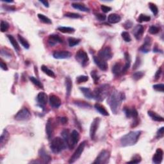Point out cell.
I'll return each instance as SVG.
<instances>
[{"instance_id":"cell-1","label":"cell","mask_w":164,"mask_h":164,"mask_svg":"<svg viewBox=\"0 0 164 164\" xmlns=\"http://www.w3.org/2000/svg\"><path fill=\"white\" fill-rule=\"evenodd\" d=\"M125 100V94L123 92H119L117 90H113L109 94L107 98V103L114 114H117L122 101Z\"/></svg>"},{"instance_id":"cell-2","label":"cell","mask_w":164,"mask_h":164,"mask_svg":"<svg viewBox=\"0 0 164 164\" xmlns=\"http://www.w3.org/2000/svg\"><path fill=\"white\" fill-rule=\"evenodd\" d=\"M142 131H133L123 135L120 139V144L122 147L132 146L136 144L141 135Z\"/></svg>"},{"instance_id":"cell-3","label":"cell","mask_w":164,"mask_h":164,"mask_svg":"<svg viewBox=\"0 0 164 164\" xmlns=\"http://www.w3.org/2000/svg\"><path fill=\"white\" fill-rule=\"evenodd\" d=\"M110 85L108 84L101 85L94 90V99L97 101H103L110 92Z\"/></svg>"},{"instance_id":"cell-4","label":"cell","mask_w":164,"mask_h":164,"mask_svg":"<svg viewBox=\"0 0 164 164\" xmlns=\"http://www.w3.org/2000/svg\"><path fill=\"white\" fill-rule=\"evenodd\" d=\"M67 144L62 138L55 137L50 144V149L53 153L58 154L66 148Z\"/></svg>"},{"instance_id":"cell-5","label":"cell","mask_w":164,"mask_h":164,"mask_svg":"<svg viewBox=\"0 0 164 164\" xmlns=\"http://www.w3.org/2000/svg\"><path fill=\"white\" fill-rule=\"evenodd\" d=\"M110 157V153L108 150H102L98 155L93 163L94 164H106L109 162Z\"/></svg>"},{"instance_id":"cell-6","label":"cell","mask_w":164,"mask_h":164,"mask_svg":"<svg viewBox=\"0 0 164 164\" xmlns=\"http://www.w3.org/2000/svg\"><path fill=\"white\" fill-rule=\"evenodd\" d=\"M86 144H87V141L85 140L83 141L82 143L79 144L78 147L76 149V151H74V153L72 154V155L71 156V158H69V163H73L76 161H77V160L79 158V157L81 156L82 154V153L83 152V151H84Z\"/></svg>"},{"instance_id":"cell-7","label":"cell","mask_w":164,"mask_h":164,"mask_svg":"<svg viewBox=\"0 0 164 164\" xmlns=\"http://www.w3.org/2000/svg\"><path fill=\"white\" fill-rule=\"evenodd\" d=\"M75 58L83 67H85L89 61L88 54L82 49H79L76 52L75 54Z\"/></svg>"},{"instance_id":"cell-8","label":"cell","mask_w":164,"mask_h":164,"mask_svg":"<svg viewBox=\"0 0 164 164\" xmlns=\"http://www.w3.org/2000/svg\"><path fill=\"white\" fill-rule=\"evenodd\" d=\"M31 117V113L30 110L27 108H23L18 112L16 115L14 116V118L17 121H28Z\"/></svg>"},{"instance_id":"cell-9","label":"cell","mask_w":164,"mask_h":164,"mask_svg":"<svg viewBox=\"0 0 164 164\" xmlns=\"http://www.w3.org/2000/svg\"><path fill=\"white\" fill-rule=\"evenodd\" d=\"M98 57L106 61L110 60L113 57V53L110 47L106 46L102 48L98 53Z\"/></svg>"},{"instance_id":"cell-10","label":"cell","mask_w":164,"mask_h":164,"mask_svg":"<svg viewBox=\"0 0 164 164\" xmlns=\"http://www.w3.org/2000/svg\"><path fill=\"white\" fill-rule=\"evenodd\" d=\"M101 119L99 117H96L93 120L90 127V137L92 140L95 139L97 130L99 127Z\"/></svg>"},{"instance_id":"cell-11","label":"cell","mask_w":164,"mask_h":164,"mask_svg":"<svg viewBox=\"0 0 164 164\" xmlns=\"http://www.w3.org/2000/svg\"><path fill=\"white\" fill-rule=\"evenodd\" d=\"M48 95L44 92H39L37 96V105L39 106L42 108L43 110H44L45 106L48 103Z\"/></svg>"},{"instance_id":"cell-12","label":"cell","mask_w":164,"mask_h":164,"mask_svg":"<svg viewBox=\"0 0 164 164\" xmlns=\"http://www.w3.org/2000/svg\"><path fill=\"white\" fill-rule=\"evenodd\" d=\"M54 122L53 121L52 118H49L47 121L46 125V133L47 135V137L49 140L52 139L53 135L54 132Z\"/></svg>"},{"instance_id":"cell-13","label":"cell","mask_w":164,"mask_h":164,"mask_svg":"<svg viewBox=\"0 0 164 164\" xmlns=\"http://www.w3.org/2000/svg\"><path fill=\"white\" fill-rule=\"evenodd\" d=\"M39 156L40 160H41L39 161V163H49L52 161V157L47 153V152L44 148L40 149V150L39 151Z\"/></svg>"},{"instance_id":"cell-14","label":"cell","mask_w":164,"mask_h":164,"mask_svg":"<svg viewBox=\"0 0 164 164\" xmlns=\"http://www.w3.org/2000/svg\"><path fill=\"white\" fill-rule=\"evenodd\" d=\"M93 59H94V63L96 64V65L101 69V71H105L107 70L108 65L106 60L102 59V58H101L100 57L97 56H94Z\"/></svg>"},{"instance_id":"cell-15","label":"cell","mask_w":164,"mask_h":164,"mask_svg":"<svg viewBox=\"0 0 164 164\" xmlns=\"http://www.w3.org/2000/svg\"><path fill=\"white\" fill-rule=\"evenodd\" d=\"M55 59H67L71 57V54L67 51H56L53 54Z\"/></svg>"},{"instance_id":"cell-16","label":"cell","mask_w":164,"mask_h":164,"mask_svg":"<svg viewBox=\"0 0 164 164\" xmlns=\"http://www.w3.org/2000/svg\"><path fill=\"white\" fill-rule=\"evenodd\" d=\"M49 102L51 107L53 108H58L60 107L62 104L61 100L57 96L54 94H50L49 97Z\"/></svg>"},{"instance_id":"cell-17","label":"cell","mask_w":164,"mask_h":164,"mask_svg":"<svg viewBox=\"0 0 164 164\" xmlns=\"http://www.w3.org/2000/svg\"><path fill=\"white\" fill-rule=\"evenodd\" d=\"M151 43H152L151 38L149 37H146L144 39V44L141 46L139 50L141 52H143L144 53H148V52H149V51H150Z\"/></svg>"},{"instance_id":"cell-18","label":"cell","mask_w":164,"mask_h":164,"mask_svg":"<svg viewBox=\"0 0 164 164\" xmlns=\"http://www.w3.org/2000/svg\"><path fill=\"white\" fill-rule=\"evenodd\" d=\"M163 158V151L161 148L156 149L155 154L153 156V163L155 164L161 163Z\"/></svg>"},{"instance_id":"cell-19","label":"cell","mask_w":164,"mask_h":164,"mask_svg":"<svg viewBox=\"0 0 164 164\" xmlns=\"http://www.w3.org/2000/svg\"><path fill=\"white\" fill-rule=\"evenodd\" d=\"M48 42L50 46H54L58 44L62 43L63 41L58 35L52 34L49 36Z\"/></svg>"},{"instance_id":"cell-20","label":"cell","mask_w":164,"mask_h":164,"mask_svg":"<svg viewBox=\"0 0 164 164\" xmlns=\"http://www.w3.org/2000/svg\"><path fill=\"white\" fill-rule=\"evenodd\" d=\"M133 34L137 40H140L144 33V28L143 25H137L133 28Z\"/></svg>"},{"instance_id":"cell-21","label":"cell","mask_w":164,"mask_h":164,"mask_svg":"<svg viewBox=\"0 0 164 164\" xmlns=\"http://www.w3.org/2000/svg\"><path fill=\"white\" fill-rule=\"evenodd\" d=\"M62 138L64 140L65 143H66L67 146L71 149V133H69V130L65 129L61 132Z\"/></svg>"},{"instance_id":"cell-22","label":"cell","mask_w":164,"mask_h":164,"mask_svg":"<svg viewBox=\"0 0 164 164\" xmlns=\"http://www.w3.org/2000/svg\"><path fill=\"white\" fill-rule=\"evenodd\" d=\"M10 138V134L6 130H4L0 137V148L2 149L8 143Z\"/></svg>"},{"instance_id":"cell-23","label":"cell","mask_w":164,"mask_h":164,"mask_svg":"<svg viewBox=\"0 0 164 164\" xmlns=\"http://www.w3.org/2000/svg\"><path fill=\"white\" fill-rule=\"evenodd\" d=\"M124 112H125V114L126 116V117L127 118H131L132 117L133 119L138 118V112L137 111L136 109L135 108H128L127 107H125L124 108Z\"/></svg>"},{"instance_id":"cell-24","label":"cell","mask_w":164,"mask_h":164,"mask_svg":"<svg viewBox=\"0 0 164 164\" xmlns=\"http://www.w3.org/2000/svg\"><path fill=\"white\" fill-rule=\"evenodd\" d=\"M79 140V134L76 130H73L71 133V149H73L76 144L78 143Z\"/></svg>"},{"instance_id":"cell-25","label":"cell","mask_w":164,"mask_h":164,"mask_svg":"<svg viewBox=\"0 0 164 164\" xmlns=\"http://www.w3.org/2000/svg\"><path fill=\"white\" fill-rule=\"evenodd\" d=\"M79 90L82 91L84 96L89 100L94 99V94L90 89L87 87H79Z\"/></svg>"},{"instance_id":"cell-26","label":"cell","mask_w":164,"mask_h":164,"mask_svg":"<svg viewBox=\"0 0 164 164\" xmlns=\"http://www.w3.org/2000/svg\"><path fill=\"white\" fill-rule=\"evenodd\" d=\"M65 87H66V97H69V96L71 95V90L72 88V80L69 76H67V77L65 78Z\"/></svg>"},{"instance_id":"cell-27","label":"cell","mask_w":164,"mask_h":164,"mask_svg":"<svg viewBox=\"0 0 164 164\" xmlns=\"http://www.w3.org/2000/svg\"><path fill=\"white\" fill-rule=\"evenodd\" d=\"M123 65L121 62H117L112 67V72L115 76H119L122 72Z\"/></svg>"},{"instance_id":"cell-28","label":"cell","mask_w":164,"mask_h":164,"mask_svg":"<svg viewBox=\"0 0 164 164\" xmlns=\"http://www.w3.org/2000/svg\"><path fill=\"white\" fill-rule=\"evenodd\" d=\"M94 108H95L96 110L102 115H104V116H108L109 115L108 112L106 110V108H105V107L103 106L102 105L97 103L94 105Z\"/></svg>"},{"instance_id":"cell-29","label":"cell","mask_w":164,"mask_h":164,"mask_svg":"<svg viewBox=\"0 0 164 164\" xmlns=\"http://www.w3.org/2000/svg\"><path fill=\"white\" fill-rule=\"evenodd\" d=\"M121 16H120L119 14H111L108 16V21L112 24L117 23L121 21Z\"/></svg>"},{"instance_id":"cell-30","label":"cell","mask_w":164,"mask_h":164,"mask_svg":"<svg viewBox=\"0 0 164 164\" xmlns=\"http://www.w3.org/2000/svg\"><path fill=\"white\" fill-rule=\"evenodd\" d=\"M71 5L74 9L80 10V11H82V12H89L90 11V9L89 8H87V7L84 4H82V3H72Z\"/></svg>"},{"instance_id":"cell-31","label":"cell","mask_w":164,"mask_h":164,"mask_svg":"<svg viewBox=\"0 0 164 164\" xmlns=\"http://www.w3.org/2000/svg\"><path fill=\"white\" fill-rule=\"evenodd\" d=\"M125 58L126 60V64L125 65L123 66V69H122V74H125L126 71L128 70L130 67V65H131V58L130 57V54L126 52L125 53Z\"/></svg>"},{"instance_id":"cell-32","label":"cell","mask_w":164,"mask_h":164,"mask_svg":"<svg viewBox=\"0 0 164 164\" xmlns=\"http://www.w3.org/2000/svg\"><path fill=\"white\" fill-rule=\"evenodd\" d=\"M148 115L151 118V119L153 120V121H156V122H163V121L164 119L162 117L157 114L156 112H155L153 111L149 110L148 112Z\"/></svg>"},{"instance_id":"cell-33","label":"cell","mask_w":164,"mask_h":164,"mask_svg":"<svg viewBox=\"0 0 164 164\" xmlns=\"http://www.w3.org/2000/svg\"><path fill=\"white\" fill-rule=\"evenodd\" d=\"M7 37H8L10 42L11 43V44L13 46V48H14L17 52H19L20 51V47L19 44L17 42L16 39L14 38L12 35H7Z\"/></svg>"},{"instance_id":"cell-34","label":"cell","mask_w":164,"mask_h":164,"mask_svg":"<svg viewBox=\"0 0 164 164\" xmlns=\"http://www.w3.org/2000/svg\"><path fill=\"white\" fill-rule=\"evenodd\" d=\"M41 70L42 71V72L46 74V75H48V76L51 78H55V74L54 73V72L49 69L46 65H42L41 66Z\"/></svg>"},{"instance_id":"cell-35","label":"cell","mask_w":164,"mask_h":164,"mask_svg":"<svg viewBox=\"0 0 164 164\" xmlns=\"http://www.w3.org/2000/svg\"><path fill=\"white\" fill-rule=\"evenodd\" d=\"M73 103L74 105H76V106H78L82 108H91V105L89 104L88 103H87L85 101H81V100H75L73 101Z\"/></svg>"},{"instance_id":"cell-36","label":"cell","mask_w":164,"mask_h":164,"mask_svg":"<svg viewBox=\"0 0 164 164\" xmlns=\"http://www.w3.org/2000/svg\"><path fill=\"white\" fill-rule=\"evenodd\" d=\"M58 30L62 33H64V34H73L75 32V29L71 27L60 26L58 28Z\"/></svg>"},{"instance_id":"cell-37","label":"cell","mask_w":164,"mask_h":164,"mask_svg":"<svg viewBox=\"0 0 164 164\" xmlns=\"http://www.w3.org/2000/svg\"><path fill=\"white\" fill-rule=\"evenodd\" d=\"M18 40H19V42L21 43V44L23 46L25 49H28L30 48V44L28 43L27 41V40L26 39H24L23 36H21V35H18Z\"/></svg>"},{"instance_id":"cell-38","label":"cell","mask_w":164,"mask_h":164,"mask_svg":"<svg viewBox=\"0 0 164 164\" xmlns=\"http://www.w3.org/2000/svg\"><path fill=\"white\" fill-rule=\"evenodd\" d=\"M38 18L40 19L41 22L42 23H45V24H52V21L49 18H48V17H46V16L44 15V14H39L38 15Z\"/></svg>"},{"instance_id":"cell-39","label":"cell","mask_w":164,"mask_h":164,"mask_svg":"<svg viewBox=\"0 0 164 164\" xmlns=\"http://www.w3.org/2000/svg\"><path fill=\"white\" fill-rule=\"evenodd\" d=\"M30 81L33 83V84H34L35 86H37V87L40 89H44V86L42 83L39 81L38 79L35 78L34 76H30Z\"/></svg>"},{"instance_id":"cell-40","label":"cell","mask_w":164,"mask_h":164,"mask_svg":"<svg viewBox=\"0 0 164 164\" xmlns=\"http://www.w3.org/2000/svg\"><path fill=\"white\" fill-rule=\"evenodd\" d=\"M81 41V40L79 39H76L74 37H70L68 39L69 46L70 47H74L76 45H78V44Z\"/></svg>"},{"instance_id":"cell-41","label":"cell","mask_w":164,"mask_h":164,"mask_svg":"<svg viewBox=\"0 0 164 164\" xmlns=\"http://www.w3.org/2000/svg\"><path fill=\"white\" fill-rule=\"evenodd\" d=\"M65 17H67L69 18H71V19H79L82 18V16L79 15V14L73 13V12H67L64 14Z\"/></svg>"},{"instance_id":"cell-42","label":"cell","mask_w":164,"mask_h":164,"mask_svg":"<svg viewBox=\"0 0 164 164\" xmlns=\"http://www.w3.org/2000/svg\"><path fill=\"white\" fill-rule=\"evenodd\" d=\"M144 76V72L143 71H138L134 72L132 75V78L134 80H135V81H138V80H139L143 78Z\"/></svg>"},{"instance_id":"cell-43","label":"cell","mask_w":164,"mask_h":164,"mask_svg":"<svg viewBox=\"0 0 164 164\" xmlns=\"http://www.w3.org/2000/svg\"><path fill=\"white\" fill-rule=\"evenodd\" d=\"M151 20V17L149 16L144 15V14H140L137 19V21L139 23H143V22H148Z\"/></svg>"},{"instance_id":"cell-44","label":"cell","mask_w":164,"mask_h":164,"mask_svg":"<svg viewBox=\"0 0 164 164\" xmlns=\"http://www.w3.org/2000/svg\"><path fill=\"white\" fill-rule=\"evenodd\" d=\"M10 25L7 23L6 21H1V24H0V28H1V32H5L9 30Z\"/></svg>"},{"instance_id":"cell-45","label":"cell","mask_w":164,"mask_h":164,"mask_svg":"<svg viewBox=\"0 0 164 164\" xmlns=\"http://www.w3.org/2000/svg\"><path fill=\"white\" fill-rule=\"evenodd\" d=\"M88 80H89V77L85 75L79 76L76 79V83H78V84H79V83H85L88 81Z\"/></svg>"},{"instance_id":"cell-46","label":"cell","mask_w":164,"mask_h":164,"mask_svg":"<svg viewBox=\"0 0 164 164\" xmlns=\"http://www.w3.org/2000/svg\"><path fill=\"white\" fill-rule=\"evenodd\" d=\"M90 75H91V77H92V78L94 80V83H95V84H97V83L100 80V76H98L97 71L95 70L92 71L90 72Z\"/></svg>"},{"instance_id":"cell-47","label":"cell","mask_w":164,"mask_h":164,"mask_svg":"<svg viewBox=\"0 0 164 164\" xmlns=\"http://www.w3.org/2000/svg\"><path fill=\"white\" fill-rule=\"evenodd\" d=\"M149 9H150V10H151L153 14L155 16L157 15L158 14V9L157 6L153 3H149Z\"/></svg>"},{"instance_id":"cell-48","label":"cell","mask_w":164,"mask_h":164,"mask_svg":"<svg viewBox=\"0 0 164 164\" xmlns=\"http://www.w3.org/2000/svg\"><path fill=\"white\" fill-rule=\"evenodd\" d=\"M121 36L122 39H124V41H125L126 42H130L131 41H132V38H131V36L128 32H122Z\"/></svg>"},{"instance_id":"cell-49","label":"cell","mask_w":164,"mask_h":164,"mask_svg":"<svg viewBox=\"0 0 164 164\" xmlns=\"http://www.w3.org/2000/svg\"><path fill=\"white\" fill-rule=\"evenodd\" d=\"M159 32H160V28L158 26H154V25H152V26H151L149 29V34H151L152 35L157 34Z\"/></svg>"},{"instance_id":"cell-50","label":"cell","mask_w":164,"mask_h":164,"mask_svg":"<svg viewBox=\"0 0 164 164\" xmlns=\"http://www.w3.org/2000/svg\"><path fill=\"white\" fill-rule=\"evenodd\" d=\"M142 160V158L140 157V156L139 155H135L132 158V160L131 161L127 162L129 163H138L141 162Z\"/></svg>"},{"instance_id":"cell-51","label":"cell","mask_w":164,"mask_h":164,"mask_svg":"<svg viewBox=\"0 0 164 164\" xmlns=\"http://www.w3.org/2000/svg\"><path fill=\"white\" fill-rule=\"evenodd\" d=\"M153 89L156 90V91H159V92H163L164 91V85L162 84V83H159V84H156L153 86Z\"/></svg>"},{"instance_id":"cell-52","label":"cell","mask_w":164,"mask_h":164,"mask_svg":"<svg viewBox=\"0 0 164 164\" xmlns=\"http://www.w3.org/2000/svg\"><path fill=\"white\" fill-rule=\"evenodd\" d=\"M164 135V127H161L156 132V138H161Z\"/></svg>"},{"instance_id":"cell-53","label":"cell","mask_w":164,"mask_h":164,"mask_svg":"<svg viewBox=\"0 0 164 164\" xmlns=\"http://www.w3.org/2000/svg\"><path fill=\"white\" fill-rule=\"evenodd\" d=\"M141 64V59L140 57H137L136 58V60H135V62L134 65H133V70H135L138 67H139V66Z\"/></svg>"},{"instance_id":"cell-54","label":"cell","mask_w":164,"mask_h":164,"mask_svg":"<svg viewBox=\"0 0 164 164\" xmlns=\"http://www.w3.org/2000/svg\"><path fill=\"white\" fill-rule=\"evenodd\" d=\"M95 16L97 19L100 21H104L105 19H106V16H105V14L98 13V14H96Z\"/></svg>"},{"instance_id":"cell-55","label":"cell","mask_w":164,"mask_h":164,"mask_svg":"<svg viewBox=\"0 0 164 164\" xmlns=\"http://www.w3.org/2000/svg\"><path fill=\"white\" fill-rule=\"evenodd\" d=\"M123 26L124 28L127 30V29H130V28H132V26H133V22L131 21L130 20H127L125 23H124Z\"/></svg>"},{"instance_id":"cell-56","label":"cell","mask_w":164,"mask_h":164,"mask_svg":"<svg viewBox=\"0 0 164 164\" xmlns=\"http://www.w3.org/2000/svg\"><path fill=\"white\" fill-rule=\"evenodd\" d=\"M101 9L104 13H108V12H110V11L112 10L111 7L106 6V5H102L101 6Z\"/></svg>"},{"instance_id":"cell-57","label":"cell","mask_w":164,"mask_h":164,"mask_svg":"<svg viewBox=\"0 0 164 164\" xmlns=\"http://www.w3.org/2000/svg\"><path fill=\"white\" fill-rule=\"evenodd\" d=\"M1 57H6L7 58H10L11 54L9 52H6V51L4 50L3 48H1Z\"/></svg>"},{"instance_id":"cell-58","label":"cell","mask_w":164,"mask_h":164,"mask_svg":"<svg viewBox=\"0 0 164 164\" xmlns=\"http://www.w3.org/2000/svg\"><path fill=\"white\" fill-rule=\"evenodd\" d=\"M0 66L1 68L3 69V71H8V67H7V65L5 62H4L2 59H1V62H0Z\"/></svg>"},{"instance_id":"cell-59","label":"cell","mask_w":164,"mask_h":164,"mask_svg":"<svg viewBox=\"0 0 164 164\" xmlns=\"http://www.w3.org/2000/svg\"><path fill=\"white\" fill-rule=\"evenodd\" d=\"M3 8L5 10L9 11V12H14L16 10V8L14 6H3Z\"/></svg>"},{"instance_id":"cell-60","label":"cell","mask_w":164,"mask_h":164,"mask_svg":"<svg viewBox=\"0 0 164 164\" xmlns=\"http://www.w3.org/2000/svg\"><path fill=\"white\" fill-rule=\"evenodd\" d=\"M67 122H68V119H67V117H63L60 118V122L62 125H67Z\"/></svg>"},{"instance_id":"cell-61","label":"cell","mask_w":164,"mask_h":164,"mask_svg":"<svg viewBox=\"0 0 164 164\" xmlns=\"http://www.w3.org/2000/svg\"><path fill=\"white\" fill-rule=\"evenodd\" d=\"M162 74V69L160 68L158 69V71L156 72V74L155 75V80H157L160 78V75Z\"/></svg>"},{"instance_id":"cell-62","label":"cell","mask_w":164,"mask_h":164,"mask_svg":"<svg viewBox=\"0 0 164 164\" xmlns=\"http://www.w3.org/2000/svg\"><path fill=\"white\" fill-rule=\"evenodd\" d=\"M40 2H41V3H42V4L44 5V6H46V7H47V8H48L49 7V3H48V1H44V0H41V1H40Z\"/></svg>"},{"instance_id":"cell-63","label":"cell","mask_w":164,"mask_h":164,"mask_svg":"<svg viewBox=\"0 0 164 164\" xmlns=\"http://www.w3.org/2000/svg\"><path fill=\"white\" fill-rule=\"evenodd\" d=\"M153 52H160V50L158 48V46H155L153 48Z\"/></svg>"},{"instance_id":"cell-64","label":"cell","mask_w":164,"mask_h":164,"mask_svg":"<svg viewBox=\"0 0 164 164\" xmlns=\"http://www.w3.org/2000/svg\"><path fill=\"white\" fill-rule=\"evenodd\" d=\"M1 1H2V2H5V3H13V2H14V1H3V0H2Z\"/></svg>"}]
</instances>
